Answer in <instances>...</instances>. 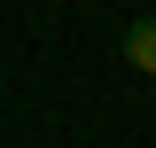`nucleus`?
Masks as SVG:
<instances>
[{
	"label": "nucleus",
	"mask_w": 156,
	"mask_h": 148,
	"mask_svg": "<svg viewBox=\"0 0 156 148\" xmlns=\"http://www.w3.org/2000/svg\"><path fill=\"white\" fill-rule=\"evenodd\" d=\"M117 47H125V62H133L140 78H156V16H133V23H125V39H117Z\"/></svg>",
	"instance_id": "obj_1"
}]
</instances>
